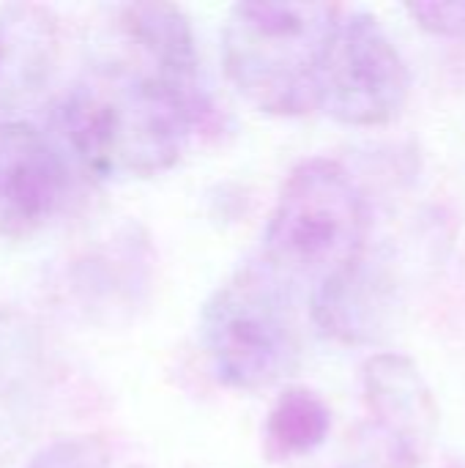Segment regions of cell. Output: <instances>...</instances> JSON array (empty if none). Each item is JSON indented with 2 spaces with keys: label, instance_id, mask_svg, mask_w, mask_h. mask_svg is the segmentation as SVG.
Returning <instances> with one entry per match:
<instances>
[{
  "label": "cell",
  "instance_id": "cell-13",
  "mask_svg": "<svg viewBox=\"0 0 465 468\" xmlns=\"http://www.w3.org/2000/svg\"><path fill=\"white\" fill-rule=\"evenodd\" d=\"M408 14L419 22V27L430 33L465 38V0L419 3V5H408Z\"/></svg>",
  "mask_w": 465,
  "mask_h": 468
},
{
  "label": "cell",
  "instance_id": "cell-9",
  "mask_svg": "<svg viewBox=\"0 0 465 468\" xmlns=\"http://www.w3.org/2000/svg\"><path fill=\"white\" fill-rule=\"evenodd\" d=\"M126 41L140 52L143 69L189 99H208L200 85V58L192 22L170 3L123 5L118 16Z\"/></svg>",
  "mask_w": 465,
  "mask_h": 468
},
{
  "label": "cell",
  "instance_id": "cell-4",
  "mask_svg": "<svg viewBox=\"0 0 465 468\" xmlns=\"http://www.w3.org/2000/svg\"><path fill=\"white\" fill-rule=\"evenodd\" d=\"M200 343L230 389L258 392L282 381L299 362L288 285L263 261L241 266L203 304Z\"/></svg>",
  "mask_w": 465,
  "mask_h": 468
},
{
  "label": "cell",
  "instance_id": "cell-11",
  "mask_svg": "<svg viewBox=\"0 0 465 468\" xmlns=\"http://www.w3.org/2000/svg\"><path fill=\"white\" fill-rule=\"evenodd\" d=\"M329 431L332 409L326 400L307 387H291L274 400L266 417V455L271 461H293L310 455L326 441Z\"/></svg>",
  "mask_w": 465,
  "mask_h": 468
},
{
  "label": "cell",
  "instance_id": "cell-5",
  "mask_svg": "<svg viewBox=\"0 0 465 468\" xmlns=\"http://www.w3.org/2000/svg\"><path fill=\"white\" fill-rule=\"evenodd\" d=\"M408 90V66L378 16L343 11L323 60L318 110L348 126H384L403 112Z\"/></svg>",
  "mask_w": 465,
  "mask_h": 468
},
{
  "label": "cell",
  "instance_id": "cell-6",
  "mask_svg": "<svg viewBox=\"0 0 465 468\" xmlns=\"http://www.w3.org/2000/svg\"><path fill=\"white\" fill-rule=\"evenodd\" d=\"M63 148L38 126L0 118V236L30 239L66 206L71 178Z\"/></svg>",
  "mask_w": 465,
  "mask_h": 468
},
{
  "label": "cell",
  "instance_id": "cell-8",
  "mask_svg": "<svg viewBox=\"0 0 465 468\" xmlns=\"http://www.w3.org/2000/svg\"><path fill=\"white\" fill-rule=\"evenodd\" d=\"M60 63V22L38 3L0 5V112L33 104Z\"/></svg>",
  "mask_w": 465,
  "mask_h": 468
},
{
  "label": "cell",
  "instance_id": "cell-2",
  "mask_svg": "<svg viewBox=\"0 0 465 468\" xmlns=\"http://www.w3.org/2000/svg\"><path fill=\"white\" fill-rule=\"evenodd\" d=\"M340 14L334 3H236L222 33L233 88L269 115L315 112Z\"/></svg>",
  "mask_w": 465,
  "mask_h": 468
},
{
  "label": "cell",
  "instance_id": "cell-3",
  "mask_svg": "<svg viewBox=\"0 0 465 468\" xmlns=\"http://www.w3.org/2000/svg\"><path fill=\"white\" fill-rule=\"evenodd\" d=\"M370 208L356 178L334 159L312 156L291 170L263 236V263L285 285L312 293L365 261Z\"/></svg>",
  "mask_w": 465,
  "mask_h": 468
},
{
  "label": "cell",
  "instance_id": "cell-10",
  "mask_svg": "<svg viewBox=\"0 0 465 468\" xmlns=\"http://www.w3.org/2000/svg\"><path fill=\"white\" fill-rule=\"evenodd\" d=\"M312 315L323 335L340 343H370L386 318V291L365 271V261L345 277L312 293Z\"/></svg>",
  "mask_w": 465,
  "mask_h": 468
},
{
  "label": "cell",
  "instance_id": "cell-1",
  "mask_svg": "<svg viewBox=\"0 0 465 468\" xmlns=\"http://www.w3.org/2000/svg\"><path fill=\"white\" fill-rule=\"evenodd\" d=\"M206 118L208 99H189L129 66L82 77L55 107L63 145L96 178H151L170 170Z\"/></svg>",
  "mask_w": 465,
  "mask_h": 468
},
{
  "label": "cell",
  "instance_id": "cell-7",
  "mask_svg": "<svg viewBox=\"0 0 465 468\" xmlns=\"http://www.w3.org/2000/svg\"><path fill=\"white\" fill-rule=\"evenodd\" d=\"M367 411L397 468H417L439 436V406L422 370L400 354H375L362 367Z\"/></svg>",
  "mask_w": 465,
  "mask_h": 468
},
{
  "label": "cell",
  "instance_id": "cell-12",
  "mask_svg": "<svg viewBox=\"0 0 465 468\" xmlns=\"http://www.w3.org/2000/svg\"><path fill=\"white\" fill-rule=\"evenodd\" d=\"M27 468H110V450L99 436H60L41 447Z\"/></svg>",
  "mask_w": 465,
  "mask_h": 468
}]
</instances>
